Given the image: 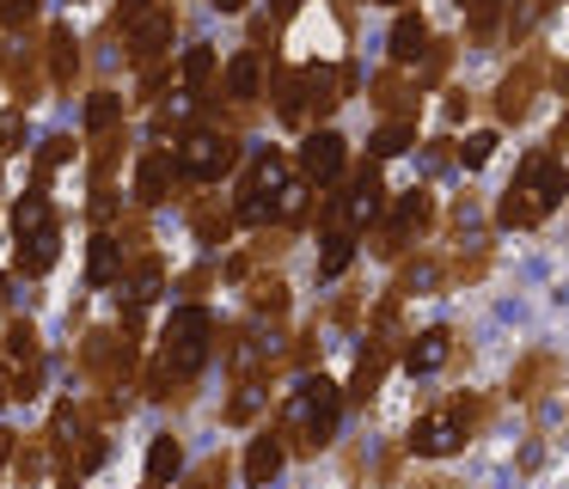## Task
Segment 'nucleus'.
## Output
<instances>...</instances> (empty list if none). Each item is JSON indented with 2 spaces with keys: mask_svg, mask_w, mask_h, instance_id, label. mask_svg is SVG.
Wrapping results in <instances>:
<instances>
[{
  "mask_svg": "<svg viewBox=\"0 0 569 489\" xmlns=\"http://www.w3.org/2000/svg\"><path fill=\"white\" fill-rule=\"evenodd\" d=\"M478 422H483V403L478 398L435 403V410H422L417 428H410V452H417V459H453V452L471 440V428H478Z\"/></svg>",
  "mask_w": 569,
  "mask_h": 489,
  "instance_id": "423d86ee",
  "label": "nucleus"
},
{
  "mask_svg": "<svg viewBox=\"0 0 569 489\" xmlns=\"http://www.w3.org/2000/svg\"><path fill=\"white\" fill-rule=\"evenodd\" d=\"M386 214V183H380V166H361L356 178H349L343 196H331V208H325V232L343 227V232H361L373 227V220Z\"/></svg>",
  "mask_w": 569,
  "mask_h": 489,
  "instance_id": "f8f14e48",
  "label": "nucleus"
},
{
  "mask_svg": "<svg viewBox=\"0 0 569 489\" xmlns=\"http://www.w3.org/2000/svg\"><path fill=\"white\" fill-rule=\"evenodd\" d=\"M410 86L398 80V73H380V80H373V110H386V117H410Z\"/></svg>",
  "mask_w": 569,
  "mask_h": 489,
  "instance_id": "e433bc0d",
  "label": "nucleus"
},
{
  "mask_svg": "<svg viewBox=\"0 0 569 489\" xmlns=\"http://www.w3.org/2000/svg\"><path fill=\"white\" fill-rule=\"evenodd\" d=\"M490 153H496V134H490V129H483V134H471V141H459V159H466L471 171H478Z\"/></svg>",
  "mask_w": 569,
  "mask_h": 489,
  "instance_id": "49530a36",
  "label": "nucleus"
},
{
  "mask_svg": "<svg viewBox=\"0 0 569 489\" xmlns=\"http://www.w3.org/2000/svg\"><path fill=\"white\" fill-rule=\"evenodd\" d=\"M233 166H239V141L227 129H184V141H178V171H184L190 183H221Z\"/></svg>",
  "mask_w": 569,
  "mask_h": 489,
  "instance_id": "9d476101",
  "label": "nucleus"
},
{
  "mask_svg": "<svg viewBox=\"0 0 569 489\" xmlns=\"http://www.w3.org/2000/svg\"><path fill=\"white\" fill-rule=\"evenodd\" d=\"M263 403H270V373H239L233 398H227V422H251Z\"/></svg>",
  "mask_w": 569,
  "mask_h": 489,
  "instance_id": "c756f323",
  "label": "nucleus"
},
{
  "mask_svg": "<svg viewBox=\"0 0 569 489\" xmlns=\"http://www.w3.org/2000/svg\"><path fill=\"white\" fill-rule=\"evenodd\" d=\"M447 122H466V92H447Z\"/></svg>",
  "mask_w": 569,
  "mask_h": 489,
  "instance_id": "603ef678",
  "label": "nucleus"
},
{
  "mask_svg": "<svg viewBox=\"0 0 569 489\" xmlns=\"http://www.w3.org/2000/svg\"><path fill=\"white\" fill-rule=\"evenodd\" d=\"M447 61H453V49H447V43H429V56H422V80H441Z\"/></svg>",
  "mask_w": 569,
  "mask_h": 489,
  "instance_id": "de8ad7c7",
  "label": "nucleus"
},
{
  "mask_svg": "<svg viewBox=\"0 0 569 489\" xmlns=\"http://www.w3.org/2000/svg\"><path fill=\"white\" fill-rule=\"evenodd\" d=\"M214 73H221V61H214V49H209V43L184 49V68H178V80H184V98H209Z\"/></svg>",
  "mask_w": 569,
  "mask_h": 489,
  "instance_id": "7c9ffc66",
  "label": "nucleus"
},
{
  "mask_svg": "<svg viewBox=\"0 0 569 489\" xmlns=\"http://www.w3.org/2000/svg\"><path fill=\"white\" fill-rule=\"evenodd\" d=\"M563 196H569V171H563V159L545 147V153L520 159V171L508 178L502 202H496V220H502V227H539Z\"/></svg>",
  "mask_w": 569,
  "mask_h": 489,
  "instance_id": "f03ea898",
  "label": "nucleus"
},
{
  "mask_svg": "<svg viewBox=\"0 0 569 489\" xmlns=\"http://www.w3.org/2000/svg\"><path fill=\"white\" fill-rule=\"evenodd\" d=\"M178 471H184V447H178V435H160V440L148 447V483L166 489Z\"/></svg>",
  "mask_w": 569,
  "mask_h": 489,
  "instance_id": "473e14b6",
  "label": "nucleus"
},
{
  "mask_svg": "<svg viewBox=\"0 0 569 489\" xmlns=\"http://www.w3.org/2000/svg\"><path fill=\"white\" fill-rule=\"evenodd\" d=\"M343 403H349V391L331 386L325 373L300 379V391L282 403V440H288V452H319L325 440L337 435V422H343Z\"/></svg>",
  "mask_w": 569,
  "mask_h": 489,
  "instance_id": "7ed1b4c3",
  "label": "nucleus"
},
{
  "mask_svg": "<svg viewBox=\"0 0 569 489\" xmlns=\"http://www.w3.org/2000/svg\"><path fill=\"white\" fill-rule=\"evenodd\" d=\"M502 12H508V0H471V43H490Z\"/></svg>",
  "mask_w": 569,
  "mask_h": 489,
  "instance_id": "79ce46f5",
  "label": "nucleus"
},
{
  "mask_svg": "<svg viewBox=\"0 0 569 489\" xmlns=\"http://www.w3.org/2000/svg\"><path fill=\"white\" fill-rule=\"evenodd\" d=\"M557 379H563L557 355H527V361L515 367V379H508V391H515L520 403H539L545 391H557Z\"/></svg>",
  "mask_w": 569,
  "mask_h": 489,
  "instance_id": "5701e85b",
  "label": "nucleus"
},
{
  "mask_svg": "<svg viewBox=\"0 0 569 489\" xmlns=\"http://www.w3.org/2000/svg\"><path fill=\"white\" fill-rule=\"evenodd\" d=\"M50 459H56V471L62 477H87V471H99L104 465V428L92 422L80 403H56L50 410Z\"/></svg>",
  "mask_w": 569,
  "mask_h": 489,
  "instance_id": "39448f33",
  "label": "nucleus"
},
{
  "mask_svg": "<svg viewBox=\"0 0 569 489\" xmlns=\"http://www.w3.org/2000/svg\"><path fill=\"white\" fill-rule=\"evenodd\" d=\"M123 269H129V251L111 239V232H99L92 251H87V281L92 288H111V281H123Z\"/></svg>",
  "mask_w": 569,
  "mask_h": 489,
  "instance_id": "bb28decb",
  "label": "nucleus"
},
{
  "mask_svg": "<svg viewBox=\"0 0 569 489\" xmlns=\"http://www.w3.org/2000/svg\"><path fill=\"white\" fill-rule=\"evenodd\" d=\"M435 227V196L422 190H405V196H392V208H386L380 220L368 227V239H373V257H386V263H398V257L410 251V244H422V232Z\"/></svg>",
  "mask_w": 569,
  "mask_h": 489,
  "instance_id": "0eeeda50",
  "label": "nucleus"
},
{
  "mask_svg": "<svg viewBox=\"0 0 569 489\" xmlns=\"http://www.w3.org/2000/svg\"><path fill=\"white\" fill-rule=\"evenodd\" d=\"M214 7H221V12H239V7H246V0H214Z\"/></svg>",
  "mask_w": 569,
  "mask_h": 489,
  "instance_id": "4d7b16f0",
  "label": "nucleus"
},
{
  "mask_svg": "<svg viewBox=\"0 0 569 489\" xmlns=\"http://www.w3.org/2000/svg\"><path fill=\"white\" fill-rule=\"evenodd\" d=\"M13 276H50L56 257H62V220H56L50 196L26 190L13 202Z\"/></svg>",
  "mask_w": 569,
  "mask_h": 489,
  "instance_id": "20e7f679",
  "label": "nucleus"
},
{
  "mask_svg": "<svg viewBox=\"0 0 569 489\" xmlns=\"http://www.w3.org/2000/svg\"><path fill=\"white\" fill-rule=\"evenodd\" d=\"M62 489H74V477H68V483H62Z\"/></svg>",
  "mask_w": 569,
  "mask_h": 489,
  "instance_id": "bf43d9fd",
  "label": "nucleus"
},
{
  "mask_svg": "<svg viewBox=\"0 0 569 489\" xmlns=\"http://www.w3.org/2000/svg\"><path fill=\"white\" fill-rule=\"evenodd\" d=\"M539 7H569V0H539Z\"/></svg>",
  "mask_w": 569,
  "mask_h": 489,
  "instance_id": "13d9d810",
  "label": "nucleus"
},
{
  "mask_svg": "<svg viewBox=\"0 0 569 489\" xmlns=\"http://www.w3.org/2000/svg\"><path fill=\"white\" fill-rule=\"evenodd\" d=\"M270 86V68H263V49H239L233 61H227V73H221V92L227 98H239V104H251V98Z\"/></svg>",
  "mask_w": 569,
  "mask_h": 489,
  "instance_id": "aec40b11",
  "label": "nucleus"
},
{
  "mask_svg": "<svg viewBox=\"0 0 569 489\" xmlns=\"http://www.w3.org/2000/svg\"><path fill=\"white\" fill-rule=\"evenodd\" d=\"M453 361V330L435 325V330H417V337H405V367L410 373H441V367Z\"/></svg>",
  "mask_w": 569,
  "mask_h": 489,
  "instance_id": "a211bd4d",
  "label": "nucleus"
},
{
  "mask_svg": "<svg viewBox=\"0 0 569 489\" xmlns=\"http://www.w3.org/2000/svg\"><path fill=\"white\" fill-rule=\"evenodd\" d=\"M349 263H356V232L331 227V232H325V244H319V276H343Z\"/></svg>",
  "mask_w": 569,
  "mask_h": 489,
  "instance_id": "72a5a7b5",
  "label": "nucleus"
},
{
  "mask_svg": "<svg viewBox=\"0 0 569 489\" xmlns=\"http://www.w3.org/2000/svg\"><path fill=\"white\" fill-rule=\"evenodd\" d=\"M282 183H288L282 153H258V159H251V171H246V183H239L233 214L246 220V227H270V220H276V202H282Z\"/></svg>",
  "mask_w": 569,
  "mask_h": 489,
  "instance_id": "9b49d317",
  "label": "nucleus"
},
{
  "mask_svg": "<svg viewBox=\"0 0 569 489\" xmlns=\"http://www.w3.org/2000/svg\"><path fill=\"white\" fill-rule=\"evenodd\" d=\"M13 452H19V435L13 428H0V471H13Z\"/></svg>",
  "mask_w": 569,
  "mask_h": 489,
  "instance_id": "3c124183",
  "label": "nucleus"
},
{
  "mask_svg": "<svg viewBox=\"0 0 569 489\" xmlns=\"http://www.w3.org/2000/svg\"><path fill=\"white\" fill-rule=\"evenodd\" d=\"M551 147H569V110H563V122H557V134H551Z\"/></svg>",
  "mask_w": 569,
  "mask_h": 489,
  "instance_id": "6e6d98bb",
  "label": "nucleus"
},
{
  "mask_svg": "<svg viewBox=\"0 0 569 489\" xmlns=\"http://www.w3.org/2000/svg\"><path fill=\"white\" fill-rule=\"evenodd\" d=\"M343 92H349V68H343V61H312V68H300L307 122H312V117H331V110L343 104Z\"/></svg>",
  "mask_w": 569,
  "mask_h": 489,
  "instance_id": "dca6fc26",
  "label": "nucleus"
},
{
  "mask_svg": "<svg viewBox=\"0 0 569 489\" xmlns=\"http://www.w3.org/2000/svg\"><path fill=\"white\" fill-rule=\"evenodd\" d=\"M160 288H166V263H160V257H148V251H141L136 263L123 269V300H129V306H148Z\"/></svg>",
  "mask_w": 569,
  "mask_h": 489,
  "instance_id": "c85d7f7f",
  "label": "nucleus"
},
{
  "mask_svg": "<svg viewBox=\"0 0 569 489\" xmlns=\"http://www.w3.org/2000/svg\"><path fill=\"white\" fill-rule=\"evenodd\" d=\"M123 129V98L117 92H92L87 98V134H111Z\"/></svg>",
  "mask_w": 569,
  "mask_h": 489,
  "instance_id": "c9c22d12",
  "label": "nucleus"
},
{
  "mask_svg": "<svg viewBox=\"0 0 569 489\" xmlns=\"http://www.w3.org/2000/svg\"><path fill=\"white\" fill-rule=\"evenodd\" d=\"M50 465H56V459H50V440H19V452H13V483H19V489H38Z\"/></svg>",
  "mask_w": 569,
  "mask_h": 489,
  "instance_id": "2f4dec72",
  "label": "nucleus"
},
{
  "mask_svg": "<svg viewBox=\"0 0 569 489\" xmlns=\"http://www.w3.org/2000/svg\"><path fill=\"white\" fill-rule=\"evenodd\" d=\"M410 141H417V129H410V117H392L380 134H373V159H398V153H410Z\"/></svg>",
  "mask_w": 569,
  "mask_h": 489,
  "instance_id": "ea45409f",
  "label": "nucleus"
},
{
  "mask_svg": "<svg viewBox=\"0 0 569 489\" xmlns=\"http://www.w3.org/2000/svg\"><path fill=\"white\" fill-rule=\"evenodd\" d=\"M392 7H405V0H392Z\"/></svg>",
  "mask_w": 569,
  "mask_h": 489,
  "instance_id": "052dcab7",
  "label": "nucleus"
},
{
  "mask_svg": "<svg viewBox=\"0 0 569 489\" xmlns=\"http://www.w3.org/2000/svg\"><path fill=\"white\" fill-rule=\"evenodd\" d=\"M184 183H190V178L178 171V153H166V147L141 153V166H136V202H141V208H160L166 196H178Z\"/></svg>",
  "mask_w": 569,
  "mask_h": 489,
  "instance_id": "2eb2a0df",
  "label": "nucleus"
},
{
  "mask_svg": "<svg viewBox=\"0 0 569 489\" xmlns=\"http://www.w3.org/2000/svg\"><path fill=\"white\" fill-rule=\"evenodd\" d=\"M251 312H263V318H282V312H288L282 276H258V281H251Z\"/></svg>",
  "mask_w": 569,
  "mask_h": 489,
  "instance_id": "58836bf2",
  "label": "nucleus"
},
{
  "mask_svg": "<svg viewBox=\"0 0 569 489\" xmlns=\"http://www.w3.org/2000/svg\"><path fill=\"white\" fill-rule=\"evenodd\" d=\"M288 465V440H282V428H270V435H258L251 440V452H246V483H276V471Z\"/></svg>",
  "mask_w": 569,
  "mask_h": 489,
  "instance_id": "393cba45",
  "label": "nucleus"
},
{
  "mask_svg": "<svg viewBox=\"0 0 569 489\" xmlns=\"http://www.w3.org/2000/svg\"><path fill=\"white\" fill-rule=\"evenodd\" d=\"M38 7L43 0H0V24H7V31H26V24L38 19Z\"/></svg>",
  "mask_w": 569,
  "mask_h": 489,
  "instance_id": "a18cd8bd",
  "label": "nucleus"
},
{
  "mask_svg": "<svg viewBox=\"0 0 569 489\" xmlns=\"http://www.w3.org/2000/svg\"><path fill=\"white\" fill-rule=\"evenodd\" d=\"M435 281H441V263H429V257H417V263H405V276H398V300H410V293L417 288H435Z\"/></svg>",
  "mask_w": 569,
  "mask_h": 489,
  "instance_id": "37998d69",
  "label": "nucleus"
},
{
  "mask_svg": "<svg viewBox=\"0 0 569 489\" xmlns=\"http://www.w3.org/2000/svg\"><path fill=\"white\" fill-rule=\"evenodd\" d=\"M117 31H123L129 61H136V68H148V61H160L166 49H172L178 12L166 7V0H123V7H117Z\"/></svg>",
  "mask_w": 569,
  "mask_h": 489,
  "instance_id": "1a4fd4ad",
  "label": "nucleus"
},
{
  "mask_svg": "<svg viewBox=\"0 0 569 489\" xmlns=\"http://www.w3.org/2000/svg\"><path fill=\"white\" fill-rule=\"evenodd\" d=\"M43 49H31V43H13L7 56H0V73H7V86H13V98L19 104H31V98L43 92Z\"/></svg>",
  "mask_w": 569,
  "mask_h": 489,
  "instance_id": "6ab92c4d",
  "label": "nucleus"
},
{
  "mask_svg": "<svg viewBox=\"0 0 569 489\" xmlns=\"http://www.w3.org/2000/svg\"><path fill=\"white\" fill-rule=\"evenodd\" d=\"M43 61H50V86L56 92H74L80 86V43L68 24H56L50 37H43Z\"/></svg>",
  "mask_w": 569,
  "mask_h": 489,
  "instance_id": "412c9836",
  "label": "nucleus"
},
{
  "mask_svg": "<svg viewBox=\"0 0 569 489\" xmlns=\"http://www.w3.org/2000/svg\"><path fill=\"white\" fill-rule=\"evenodd\" d=\"M312 190H319L312 178H288L282 183V202H276V220H282V227H300L307 208H312Z\"/></svg>",
  "mask_w": 569,
  "mask_h": 489,
  "instance_id": "f704fd0d",
  "label": "nucleus"
},
{
  "mask_svg": "<svg viewBox=\"0 0 569 489\" xmlns=\"http://www.w3.org/2000/svg\"><path fill=\"white\" fill-rule=\"evenodd\" d=\"M343 171H349V141L331 134V129H312L307 147H300V178H312L319 190H331Z\"/></svg>",
  "mask_w": 569,
  "mask_h": 489,
  "instance_id": "4468645a",
  "label": "nucleus"
},
{
  "mask_svg": "<svg viewBox=\"0 0 569 489\" xmlns=\"http://www.w3.org/2000/svg\"><path fill=\"white\" fill-rule=\"evenodd\" d=\"M74 153H80L74 134H50V141H43V153H38V190L50 183V171H56V166H68Z\"/></svg>",
  "mask_w": 569,
  "mask_h": 489,
  "instance_id": "a19ab883",
  "label": "nucleus"
},
{
  "mask_svg": "<svg viewBox=\"0 0 569 489\" xmlns=\"http://www.w3.org/2000/svg\"><path fill=\"white\" fill-rule=\"evenodd\" d=\"M392 349H398V342H386V337H368V349H361L356 373H349V403H368L373 391H380L386 367H392Z\"/></svg>",
  "mask_w": 569,
  "mask_h": 489,
  "instance_id": "4be33fe9",
  "label": "nucleus"
},
{
  "mask_svg": "<svg viewBox=\"0 0 569 489\" xmlns=\"http://www.w3.org/2000/svg\"><path fill=\"white\" fill-rule=\"evenodd\" d=\"M7 398H13V367L0 361V403H7Z\"/></svg>",
  "mask_w": 569,
  "mask_h": 489,
  "instance_id": "5fc2aeb1",
  "label": "nucleus"
},
{
  "mask_svg": "<svg viewBox=\"0 0 569 489\" xmlns=\"http://www.w3.org/2000/svg\"><path fill=\"white\" fill-rule=\"evenodd\" d=\"M166 80H172V73H166L160 61H148V68H141V98H160V92H166Z\"/></svg>",
  "mask_w": 569,
  "mask_h": 489,
  "instance_id": "8fccbe9b",
  "label": "nucleus"
},
{
  "mask_svg": "<svg viewBox=\"0 0 569 489\" xmlns=\"http://www.w3.org/2000/svg\"><path fill=\"white\" fill-rule=\"evenodd\" d=\"M0 361L13 367V398H38L43 386V342H38V325L31 318H13L7 337H0Z\"/></svg>",
  "mask_w": 569,
  "mask_h": 489,
  "instance_id": "ddd939ff",
  "label": "nucleus"
},
{
  "mask_svg": "<svg viewBox=\"0 0 569 489\" xmlns=\"http://www.w3.org/2000/svg\"><path fill=\"white\" fill-rule=\"evenodd\" d=\"M233 208H227V196H197L190 202V227H197L202 244H227V232H233Z\"/></svg>",
  "mask_w": 569,
  "mask_h": 489,
  "instance_id": "a878e982",
  "label": "nucleus"
},
{
  "mask_svg": "<svg viewBox=\"0 0 569 489\" xmlns=\"http://www.w3.org/2000/svg\"><path fill=\"white\" fill-rule=\"evenodd\" d=\"M221 477H227V459H209V465H202V471L190 477L184 489H221Z\"/></svg>",
  "mask_w": 569,
  "mask_h": 489,
  "instance_id": "09e8293b",
  "label": "nucleus"
},
{
  "mask_svg": "<svg viewBox=\"0 0 569 489\" xmlns=\"http://www.w3.org/2000/svg\"><path fill=\"white\" fill-rule=\"evenodd\" d=\"M19 147H26V104L0 110V159H7V153H19Z\"/></svg>",
  "mask_w": 569,
  "mask_h": 489,
  "instance_id": "c03bdc74",
  "label": "nucleus"
},
{
  "mask_svg": "<svg viewBox=\"0 0 569 489\" xmlns=\"http://www.w3.org/2000/svg\"><path fill=\"white\" fill-rule=\"evenodd\" d=\"M136 318H129L123 330L104 325V330H87V342H80V367H87V379L99 391H123L129 379H136Z\"/></svg>",
  "mask_w": 569,
  "mask_h": 489,
  "instance_id": "6e6552de",
  "label": "nucleus"
},
{
  "mask_svg": "<svg viewBox=\"0 0 569 489\" xmlns=\"http://www.w3.org/2000/svg\"><path fill=\"white\" fill-rule=\"evenodd\" d=\"M117 159H123V129H111V134H92V183H111Z\"/></svg>",
  "mask_w": 569,
  "mask_h": 489,
  "instance_id": "4c0bfd02",
  "label": "nucleus"
},
{
  "mask_svg": "<svg viewBox=\"0 0 569 489\" xmlns=\"http://www.w3.org/2000/svg\"><path fill=\"white\" fill-rule=\"evenodd\" d=\"M209 355H214V318L202 312L197 300L178 306V312L166 318L160 355H153V367H148V398H160V403L190 398V379L209 367Z\"/></svg>",
  "mask_w": 569,
  "mask_h": 489,
  "instance_id": "f257e3e1",
  "label": "nucleus"
},
{
  "mask_svg": "<svg viewBox=\"0 0 569 489\" xmlns=\"http://www.w3.org/2000/svg\"><path fill=\"white\" fill-rule=\"evenodd\" d=\"M539 80H545V56H539V49H527V61H520V68L496 86V117H502V122L527 117L532 98H539Z\"/></svg>",
  "mask_w": 569,
  "mask_h": 489,
  "instance_id": "f3484780",
  "label": "nucleus"
},
{
  "mask_svg": "<svg viewBox=\"0 0 569 489\" xmlns=\"http://www.w3.org/2000/svg\"><path fill=\"white\" fill-rule=\"evenodd\" d=\"M386 43H392V61H398V68H410V61L429 56L435 31H429V19H422V12H398V24H392V37H386Z\"/></svg>",
  "mask_w": 569,
  "mask_h": 489,
  "instance_id": "b1692460",
  "label": "nucleus"
},
{
  "mask_svg": "<svg viewBox=\"0 0 569 489\" xmlns=\"http://www.w3.org/2000/svg\"><path fill=\"white\" fill-rule=\"evenodd\" d=\"M300 7H307V0H270V12H276V19H295Z\"/></svg>",
  "mask_w": 569,
  "mask_h": 489,
  "instance_id": "864d4df0",
  "label": "nucleus"
},
{
  "mask_svg": "<svg viewBox=\"0 0 569 489\" xmlns=\"http://www.w3.org/2000/svg\"><path fill=\"white\" fill-rule=\"evenodd\" d=\"M270 104L288 129L307 122V98H300V68H270Z\"/></svg>",
  "mask_w": 569,
  "mask_h": 489,
  "instance_id": "cd10ccee",
  "label": "nucleus"
},
{
  "mask_svg": "<svg viewBox=\"0 0 569 489\" xmlns=\"http://www.w3.org/2000/svg\"><path fill=\"white\" fill-rule=\"evenodd\" d=\"M148 489H153V483H148Z\"/></svg>",
  "mask_w": 569,
  "mask_h": 489,
  "instance_id": "680f3d73",
  "label": "nucleus"
}]
</instances>
